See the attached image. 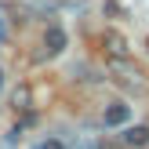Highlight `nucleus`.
I'll use <instances>...</instances> for the list:
<instances>
[{
    "mask_svg": "<svg viewBox=\"0 0 149 149\" xmlns=\"http://www.w3.org/2000/svg\"><path fill=\"white\" fill-rule=\"evenodd\" d=\"M124 146H127V149H142V146H149V127H146V124L127 127V131H124Z\"/></svg>",
    "mask_w": 149,
    "mask_h": 149,
    "instance_id": "nucleus-1",
    "label": "nucleus"
},
{
    "mask_svg": "<svg viewBox=\"0 0 149 149\" xmlns=\"http://www.w3.org/2000/svg\"><path fill=\"white\" fill-rule=\"evenodd\" d=\"M131 120V109L127 106H109L106 109V127H124Z\"/></svg>",
    "mask_w": 149,
    "mask_h": 149,
    "instance_id": "nucleus-2",
    "label": "nucleus"
},
{
    "mask_svg": "<svg viewBox=\"0 0 149 149\" xmlns=\"http://www.w3.org/2000/svg\"><path fill=\"white\" fill-rule=\"evenodd\" d=\"M44 47H47V55H58V51L65 47V33H62L58 26H51L47 36H44Z\"/></svg>",
    "mask_w": 149,
    "mask_h": 149,
    "instance_id": "nucleus-3",
    "label": "nucleus"
},
{
    "mask_svg": "<svg viewBox=\"0 0 149 149\" xmlns=\"http://www.w3.org/2000/svg\"><path fill=\"white\" fill-rule=\"evenodd\" d=\"M106 47H109V55H113V58H124V55H127V40H124L120 33H113V29L106 33Z\"/></svg>",
    "mask_w": 149,
    "mask_h": 149,
    "instance_id": "nucleus-4",
    "label": "nucleus"
},
{
    "mask_svg": "<svg viewBox=\"0 0 149 149\" xmlns=\"http://www.w3.org/2000/svg\"><path fill=\"white\" fill-rule=\"evenodd\" d=\"M36 149H65L62 142H58V138H47V142H40V146H36Z\"/></svg>",
    "mask_w": 149,
    "mask_h": 149,
    "instance_id": "nucleus-5",
    "label": "nucleus"
},
{
    "mask_svg": "<svg viewBox=\"0 0 149 149\" xmlns=\"http://www.w3.org/2000/svg\"><path fill=\"white\" fill-rule=\"evenodd\" d=\"M26 102H29V91H26V87H22V91H15V106H26Z\"/></svg>",
    "mask_w": 149,
    "mask_h": 149,
    "instance_id": "nucleus-6",
    "label": "nucleus"
},
{
    "mask_svg": "<svg viewBox=\"0 0 149 149\" xmlns=\"http://www.w3.org/2000/svg\"><path fill=\"white\" fill-rule=\"evenodd\" d=\"M98 149H124V146H116V142H102Z\"/></svg>",
    "mask_w": 149,
    "mask_h": 149,
    "instance_id": "nucleus-7",
    "label": "nucleus"
},
{
    "mask_svg": "<svg viewBox=\"0 0 149 149\" xmlns=\"http://www.w3.org/2000/svg\"><path fill=\"white\" fill-rule=\"evenodd\" d=\"M4 36H7V33H4V18H0V44H4Z\"/></svg>",
    "mask_w": 149,
    "mask_h": 149,
    "instance_id": "nucleus-8",
    "label": "nucleus"
},
{
    "mask_svg": "<svg viewBox=\"0 0 149 149\" xmlns=\"http://www.w3.org/2000/svg\"><path fill=\"white\" fill-rule=\"evenodd\" d=\"M0 84H4V73H0Z\"/></svg>",
    "mask_w": 149,
    "mask_h": 149,
    "instance_id": "nucleus-9",
    "label": "nucleus"
}]
</instances>
